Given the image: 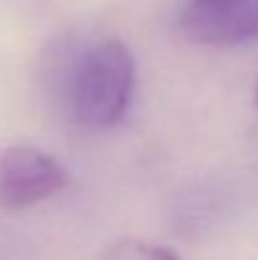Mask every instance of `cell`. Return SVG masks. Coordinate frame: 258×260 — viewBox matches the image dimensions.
<instances>
[{
  "label": "cell",
  "mask_w": 258,
  "mask_h": 260,
  "mask_svg": "<svg viewBox=\"0 0 258 260\" xmlns=\"http://www.w3.org/2000/svg\"><path fill=\"white\" fill-rule=\"evenodd\" d=\"M48 76L66 116L84 129L117 126L132 104L134 58L117 38H104L69 56H59Z\"/></svg>",
  "instance_id": "1"
},
{
  "label": "cell",
  "mask_w": 258,
  "mask_h": 260,
  "mask_svg": "<svg viewBox=\"0 0 258 260\" xmlns=\"http://www.w3.org/2000/svg\"><path fill=\"white\" fill-rule=\"evenodd\" d=\"M69 184V172L46 152L15 144L0 152V210L36 207Z\"/></svg>",
  "instance_id": "2"
},
{
  "label": "cell",
  "mask_w": 258,
  "mask_h": 260,
  "mask_svg": "<svg viewBox=\"0 0 258 260\" xmlns=\"http://www.w3.org/2000/svg\"><path fill=\"white\" fill-rule=\"evenodd\" d=\"M185 33L205 46H238L258 36V0H187Z\"/></svg>",
  "instance_id": "3"
},
{
  "label": "cell",
  "mask_w": 258,
  "mask_h": 260,
  "mask_svg": "<svg viewBox=\"0 0 258 260\" xmlns=\"http://www.w3.org/2000/svg\"><path fill=\"white\" fill-rule=\"evenodd\" d=\"M101 260H180V255L165 248V245H152V243H142L134 238H124L117 240Z\"/></svg>",
  "instance_id": "4"
},
{
  "label": "cell",
  "mask_w": 258,
  "mask_h": 260,
  "mask_svg": "<svg viewBox=\"0 0 258 260\" xmlns=\"http://www.w3.org/2000/svg\"><path fill=\"white\" fill-rule=\"evenodd\" d=\"M256 104H258V84H256Z\"/></svg>",
  "instance_id": "5"
}]
</instances>
